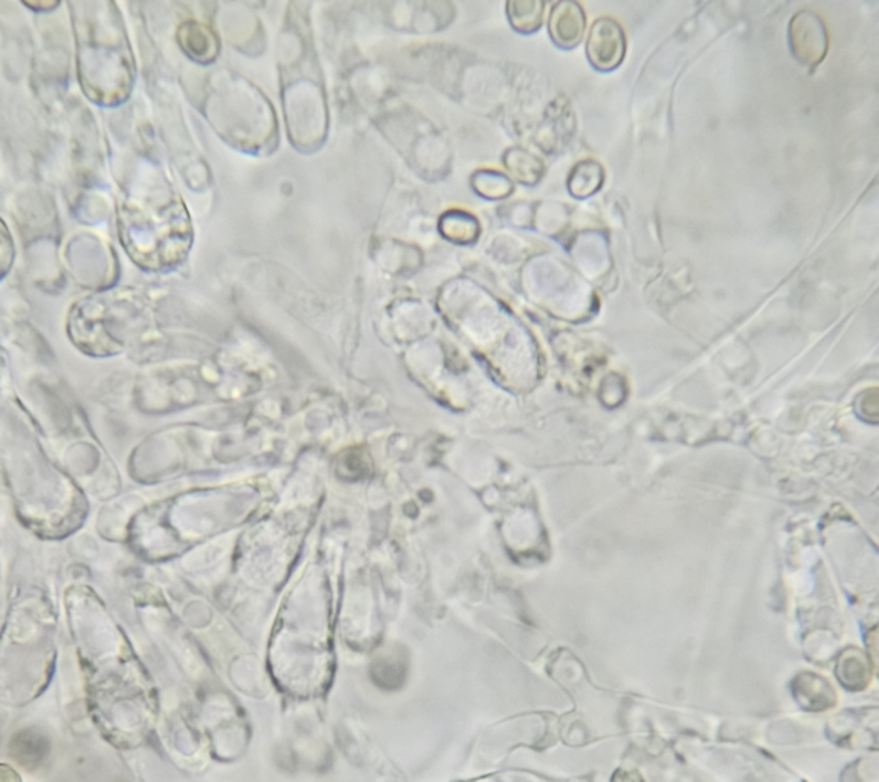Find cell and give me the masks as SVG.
Wrapping results in <instances>:
<instances>
[{
    "instance_id": "cell-1",
    "label": "cell",
    "mask_w": 879,
    "mask_h": 782,
    "mask_svg": "<svg viewBox=\"0 0 879 782\" xmlns=\"http://www.w3.org/2000/svg\"><path fill=\"white\" fill-rule=\"evenodd\" d=\"M121 223V239L132 259L144 268H168L185 259L191 230L184 205L168 202L155 211L126 208Z\"/></svg>"
},
{
    "instance_id": "cell-3",
    "label": "cell",
    "mask_w": 879,
    "mask_h": 782,
    "mask_svg": "<svg viewBox=\"0 0 879 782\" xmlns=\"http://www.w3.org/2000/svg\"><path fill=\"white\" fill-rule=\"evenodd\" d=\"M789 43L794 57L803 65L815 66L828 52V31L825 23L811 11H800L789 25Z\"/></svg>"
},
{
    "instance_id": "cell-6",
    "label": "cell",
    "mask_w": 879,
    "mask_h": 782,
    "mask_svg": "<svg viewBox=\"0 0 879 782\" xmlns=\"http://www.w3.org/2000/svg\"><path fill=\"white\" fill-rule=\"evenodd\" d=\"M562 11L556 10V16H554V20H558V22L567 23V25L559 26V28H553L554 37L556 39H561V42H567V40H571V42H579L580 34H582V14L580 11H564V7L559 5Z\"/></svg>"
},
{
    "instance_id": "cell-5",
    "label": "cell",
    "mask_w": 879,
    "mask_h": 782,
    "mask_svg": "<svg viewBox=\"0 0 879 782\" xmlns=\"http://www.w3.org/2000/svg\"><path fill=\"white\" fill-rule=\"evenodd\" d=\"M179 42L191 59L210 63L219 52V42L213 31L200 23H185L179 30Z\"/></svg>"
},
{
    "instance_id": "cell-4",
    "label": "cell",
    "mask_w": 879,
    "mask_h": 782,
    "mask_svg": "<svg viewBox=\"0 0 879 782\" xmlns=\"http://www.w3.org/2000/svg\"><path fill=\"white\" fill-rule=\"evenodd\" d=\"M588 52L597 68H617L625 57V34L619 23L609 19L596 22L591 31Z\"/></svg>"
},
{
    "instance_id": "cell-7",
    "label": "cell",
    "mask_w": 879,
    "mask_h": 782,
    "mask_svg": "<svg viewBox=\"0 0 879 782\" xmlns=\"http://www.w3.org/2000/svg\"><path fill=\"white\" fill-rule=\"evenodd\" d=\"M4 228H5V225H4ZM8 246H13V245H11L10 237H8V233H7V228H5L4 249H2V253H4V271L5 272H7V265H8L7 259H13V257H11L10 254H8Z\"/></svg>"
},
{
    "instance_id": "cell-2",
    "label": "cell",
    "mask_w": 879,
    "mask_h": 782,
    "mask_svg": "<svg viewBox=\"0 0 879 782\" xmlns=\"http://www.w3.org/2000/svg\"><path fill=\"white\" fill-rule=\"evenodd\" d=\"M80 40V72H94L83 78L84 92L92 100L113 104L126 98L132 85V59L124 46L123 31L116 25L84 26ZM80 74V75H81Z\"/></svg>"
}]
</instances>
